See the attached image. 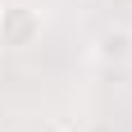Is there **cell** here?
Instances as JSON below:
<instances>
[{
  "mask_svg": "<svg viewBox=\"0 0 132 132\" xmlns=\"http://www.w3.org/2000/svg\"><path fill=\"white\" fill-rule=\"evenodd\" d=\"M100 55L128 59V55H132V37H128V32H105V37H100Z\"/></svg>",
  "mask_w": 132,
  "mask_h": 132,
  "instance_id": "cell-2",
  "label": "cell"
},
{
  "mask_svg": "<svg viewBox=\"0 0 132 132\" xmlns=\"http://www.w3.org/2000/svg\"><path fill=\"white\" fill-rule=\"evenodd\" d=\"M41 27H46V14L27 0H14L0 9V46L5 50H27L41 41Z\"/></svg>",
  "mask_w": 132,
  "mask_h": 132,
  "instance_id": "cell-1",
  "label": "cell"
},
{
  "mask_svg": "<svg viewBox=\"0 0 132 132\" xmlns=\"http://www.w3.org/2000/svg\"><path fill=\"white\" fill-rule=\"evenodd\" d=\"M50 132H73V128H64V123H55V128H50Z\"/></svg>",
  "mask_w": 132,
  "mask_h": 132,
  "instance_id": "cell-3",
  "label": "cell"
}]
</instances>
